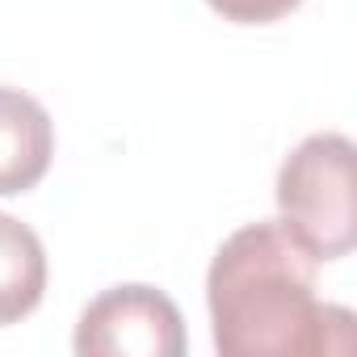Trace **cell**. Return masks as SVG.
Returning <instances> with one entry per match:
<instances>
[{
  "label": "cell",
  "mask_w": 357,
  "mask_h": 357,
  "mask_svg": "<svg viewBox=\"0 0 357 357\" xmlns=\"http://www.w3.org/2000/svg\"><path fill=\"white\" fill-rule=\"evenodd\" d=\"M315 269L319 261L282 219L231 231L206 273L215 349L223 357L353 353V311L315 294Z\"/></svg>",
  "instance_id": "obj_1"
},
{
  "label": "cell",
  "mask_w": 357,
  "mask_h": 357,
  "mask_svg": "<svg viewBox=\"0 0 357 357\" xmlns=\"http://www.w3.org/2000/svg\"><path fill=\"white\" fill-rule=\"evenodd\" d=\"M353 139L336 130L307 135L278 168L282 223L324 261H340L357 244V190H353Z\"/></svg>",
  "instance_id": "obj_2"
},
{
  "label": "cell",
  "mask_w": 357,
  "mask_h": 357,
  "mask_svg": "<svg viewBox=\"0 0 357 357\" xmlns=\"http://www.w3.org/2000/svg\"><path fill=\"white\" fill-rule=\"evenodd\" d=\"M80 357H181L185 319L164 290L155 286H109L101 290L76 324Z\"/></svg>",
  "instance_id": "obj_3"
},
{
  "label": "cell",
  "mask_w": 357,
  "mask_h": 357,
  "mask_svg": "<svg viewBox=\"0 0 357 357\" xmlns=\"http://www.w3.org/2000/svg\"><path fill=\"white\" fill-rule=\"evenodd\" d=\"M55 155V122L47 105L0 84V198L30 194Z\"/></svg>",
  "instance_id": "obj_4"
},
{
  "label": "cell",
  "mask_w": 357,
  "mask_h": 357,
  "mask_svg": "<svg viewBox=\"0 0 357 357\" xmlns=\"http://www.w3.org/2000/svg\"><path fill=\"white\" fill-rule=\"evenodd\" d=\"M47 290V248L34 227L0 211V328L26 319Z\"/></svg>",
  "instance_id": "obj_5"
},
{
  "label": "cell",
  "mask_w": 357,
  "mask_h": 357,
  "mask_svg": "<svg viewBox=\"0 0 357 357\" xmlns=\"http://www.w3.org/2000/svg\"><path fill=\"white\" fill-rule=\"evenodd\" d=\"M206 5L223 22H236V26H269L278 17L294 13L303 0H206Z\"/></svg>",
  "instance_id": "obj_6"
}]
</instances>
